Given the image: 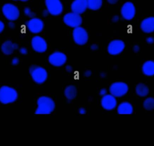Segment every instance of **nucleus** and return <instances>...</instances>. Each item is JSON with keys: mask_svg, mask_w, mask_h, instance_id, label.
Returning <instances> with one entry per match:
<instances>
[{"mask_svg": "<svg viewBox=\"0 0 154 146\" xmlns=\"http://www.w3.org/2000/svg\"><path fill=\"white\" fill-rule=\"evenodd\" d=\"M38 107L35 111L36 114H50L55 109L56 105L54 100L49 97L42 96L37 100Z\"/></svg>", "mask_w": 154, "mask_h": 146, "instance_id": "1", "label": "nucleus"}, {"mask_svg": "<svg viewBox=\"0 0 154 146\" xmlns=\"http://www.w3.org/2000/svg\"><path fill=\"white\" fill-rule=\"evenodd\" d=\"M18 98V93L15 89L7 86L0 88V102L8 104L15 102Z\"/></svg>", "mask_w": 154, "mask_h": 146, "instance_id": "2", "label": "nucleus"}, {"mask_svg": "<svg viewBox=\"0 0 154 146\" xmlns=\"http://www.w3.org/2000/svg\"><path fill=\"white\" fill-rule=\"evenodd\" d=\"M29 73L33 81L37 84L44 83L48 78L47 71L42 67L32 65L29 68Z\"/></svg>", "mask_w": 154, "mask_h": 146, "instance_id": "3", "label": "nucleus"}, {"mask_svg": "<svg viewBox=\"0 0 154 146\" xmlns=\"http://www.w3.org/2000/svg\"><path fill=\"white\" fill-rule=\"evenodd\" d=\"M2 12L5 18L10 21L18 20L20 16V11L18 7L12 3H6L3 5Z\"/></svg>", "mask_w": 154, "mask_h": 146, "instance_id": "4", "label": "nucleus"}, {"mask_svg": "<svg viewBox=\"0 0 154 146\" xmlns=\"http://www.w3.org/2000/svg\"><path fill=\"white\" fill-rule=\"evenodd\" d=\"M128 89L127 84L123 82L113 83L109 89L110 94L115 97H121L125 96L128 92Z\"/></svg>", "mask_w": 154, "mask_h": 146, "instance_id": "5", "label": "nucleus"}, {"mask_svg": "<svg viewBox=\"0 0 154 146\" xmlns=\"http://www.w3.org/2000/svg\"><path fill=\"white\" fill-rule=\"evenodd\" d=\"M63 21L65 24L68 26L75 28L81 25L82 19L80 14L72 12L65 14Z\"/></svg>", "mask_w": 154, "mask_h": 146, "instance_id": "6", "label": "nucleus"}, {"mask_svg": "<svg viewBox=\"0 0 154 146\" xmlns=\"http://www.w3.org/2000/svg\"><path fill=\"white\" fill-rule=\"evenodd\" d=\"M73 37L74 41L79 45H84L88 40V35L87 31L80 26L74 29Z\"/></svg>", "mask_w": 154, "mask_h": 146, "instance_id": "7", "label": "nucleus"}, {"mask_svg": "<svg viewBox=\"0 0 154 146\" xmlns=\"http://www.w3.org/2000/svg\"><path fill=\"white\" fill-rule=\"evenodd\" d=\"M45 4L50 14L59 15L63 11V5L60 0H45Z\"/></svg>", "mask_w": 154, "mask_h": 146, "instance_id": "8", "label": "nucleus"}, {"mask_svg": "<svg viewBox=\"0 0 154 146\" xmlns=\"http://www.w3.org/2000/svg\"><path fill=\"white\" fill-rule=\"evenodd\" d=\"M26 27L32 33H38L41 32L44 28L43 21L39 18L33 17L26 22Z\"/></svg>", "mask_w": 154, "mask_h": 146, "instance_id": "9", "label": "nucleus"}, {"mask_svg": "<svg viewBox=\"0 0 154 146\" xmlns=\"http://www.w3.org/2000/svg\"><path fill=\"white\" fill-rule=\"evenodd\" d=\"M136 12L135 6L131 2H126L121 7V15L124 19L128 21L132 20L134 17Z\"/></svg>", "mask_w": 154, "mask_h": 146, "instance_id": "10", "label": "nucleus"}, {"mask_svg": "<svg viewBox=\"0 0 154 146\" xmlns=\"http://www.w3.org/2000/svg\"><path fill=\"white\" fill-rule=\"evenodd\" d=\"M49 62L51 64L55 67H61L67 61V56L66 54L60 52H55L50 55Z\"/></svg>", "mask_w": 154, "mask_h": 146, "instance_id": "11", "label": "nucleus"}, {"mask_svg": "<svg viewBox=\"0 0 154 146\" xmlns=\"http://www.w3.org/2000/svg\"><path fill=\"white\" fill-rule=\"evenodd\" d=\"M31 45L32 49L36 52L42 53L48 49V44L42 37L35 36L32 39Z\"/></svg>", "mask_w": 154, "mask_h": 146, "instance_id": "12", "label": "nucleus"}, {"mask_svg": "<svg viewBox=\"0 0 154 146\" xmlns=\"http://www.w3.org/2000/svg\"><path fill=\"white\" fill-rule=\"evenodd\" d=\"M125 45V43L121 40H114L109 43L108 46V52L112 55L120 54L124 51Z\"/></svg>", "mask_w": 154, "mask_h": 146, "instance_id": "13", "label": "nucleus"}, {"mask_svg": "<svg viewBox=\"0 0 154 146\" xmlns=\"http://www.w3.org/2000/svg\"><path fill=\"white\" fill-rule=\"evenodd\" d=\"M102 107L107 110H111L115 109L117 105L116 97L111 94H106L102 97L101 100Z\"/></svg>", "mask_w": 154, "mask_h": 146, "instance_id": "14", "label": "nucleus"}, {"mask_svg": "<svg viewBox=\"0 0 154 146\" xmlns=\"http://www.w3.org/2000/svg\"><path fill=\"white\" fill-rule=\"evenodd\" d=\"M88 8L87 0H74L71 4V11L80 14L84 13Z\"/></svg>", "mask_w": 154, "mask_h": 146, "instance_id": "15", "label": "nucleus"}, {"mask_svg": "<svg viewBox=\"0 0 154 146\" xmlns=\"http://www.w3.org/2000/svg\"><path fill=\"white\" fill-rule=\"evenodd\" d=\"M140 28L143 32L151 33L154 32V17H147L143 20L140 24Z\"/></svg>", "mask_w": 154, "mask_h": 146, "instance_id": "16", "label": "nucleus"}, {"mask_svg": "<svg viewBox=\"0 0 154 146\" xmlns=\"http://www.w3.org/2000/svg\"><path fill=\"white\" fill-rule=\"evenodd\" d=\"M19 49V45L16 43H13L11 40H6L2 44L1 50L4 54L10 55L14 52Z\"/></svg>", "mask_w": 154, "mask_h": 146, "instance_id": "17", "label": "nucleus"}, {"mask_svg": "<svg viewBox=\"0 0 154 146\" xmlns=\"http://www.w3.org/2000/svg\"><path fill=\"white\" fill-rule=\"evenodd\" d=\"M117 111L120 115H131L134 112L133 106L129 102H124L119 104Z\"/></svg>", "mask_w": 154, "mask_h": 146, "instance_id": "18", "label": "nucleus"}, {"mask_svg": "<svg viewBox=\"0 0 154 146\" xmlns=\"http://www.w3.org/2000/svg\"><path fill=\"white\" fill-rule=\"evenodd\" d=\"M143 73L146 76H153L154 75V61L149 60L145 62L142 67Z\"/></svg>", "mask_w": 154, "mask_h": 146, "instance_id": "19", "label": "nucleus"}, {"mask_svg": "<svg viewBox=\"0 0 154 146\" xmlns=\"http://www.w3.org/2000/svg\"><path fill=\"white\" fill-rule=\"evenodd\" d=\"M77 90L76 88L73 85L68 86L65 90V95L69 100H72L76 97Z\"/></svg>", "mask_w": 154, "mask_h": 146, "instance_id": "20", "label": "nucleus"}, {"mask_svg": "<svg viewBox=\"0 0 154 146\" xmlns=\"http://www.w3.org/2000/svg\"><path fill=\"white\" fill-rule=\"evenodd\" d=\"M136 92L139 97H145L149 94V89L144 84L139 83L136 86Z\"/></svg>", "mask_w": 154, "mask_h": 146, "instance_id": "21", "label": "nucleus"}, {"mask_svg": "<svg viewBox=\"0 0 154 146\" xmlns=\"http://www.w3.org/2000/svg\"><path fill=\"white\" fill-rule=\"evenodd\" d=\"M88 8L93 11H97L101 8L103 0H87Z\"/></svg>", "mask_w": 154, "mask_h": 146, "instance_id": "22", "label": "nucleus"}, {"mask_svg": "<svg viewBox=\"0 0 154 146\" xmlns=\"http://www.w3.org/2000/svg\"><path fill=\"white\" fill-rule=\"evenodd\" d=\"M144 108L146 110H152L154 109V98L149 97L146 99L143 103Z\"/></svg>", "mask_w": 154, "mask_h": 146, "instance_id": "23", "label": "nucleus"}, {"mask_svg": "<svg viewBox=\"0 0 154 146\" xmlns=\"http://www.w3.org/2000/svg\"><path fill=\"white\" fill-rule=\"evenodd\" d=\"M24 14L26 15V16H29V17H31L32 18L34 17V14L33 13L32 11H31L30 9L28 7H26L24 9Z\"/></svg>", "mask_w": 154, "mask_h": 146, "instance_id": "24", "label": "nucleus"}, {"mask_svg": "<svg viewBox=\"0 0 154 146\" xmlns=\"http://www.w3.org/2000/svg\"><path fill=\"white\" fill-rule=\"evenodd\" d=\"M19 62H20V60L17 57L14 58L12 60L11 63L14 66H16V65H18Z\"/></svg>", "mask_w": 154, "mask_h": 146, "instance_id": "25", "label": "nucleus"}, {"mask_svg": "<svg viewBox=\"0 0 154 146\" xmlns=\"http://www.w3.org/2000/svg\"><path fill=\"white\" fill-rule=\"evenodd\" d=\"M20 53L22 55H26L28 53V50L26 48L24 47H22L19 50Z\"/></svg>", "mask_w": 154, "mask_h": 146, "instance_id": "26", "label": "nucleus"}, {"mask_svg": "<svg viewBox=\"0 0 154 146\" xmlns=\"http://www.w3.org/2000/svg\"><path fill=\"white\" fill-rule=\"evenodd\" d=\"M5 28L4 23L0 20V33L2 32Z\"/></svg>", "mask_w": 154, "mask_h": 146, "instance_id": "27", "label": "nucleus"}, {"mask_svg": "<svg viewBox=\"0 0 154 146\" xmlns=\"http://www.w3.org/2000/svg\"><path fill=\"white\" fill-rule=\"evenodd\" d=\"M146 41L147 43L152 44L154 42V38L152 37H148V38H146Z\"/></svg>", "mask_w": 154, "mask_h": 146, "instance_id": "28", "label": "nucleus"}, {"mask_svg": "<svg viewBox=\"0 0 154 146\" xmlns=\"http://www.w3.org/2000/svg\"><path fill=\"white\" fill-rule=\"evenodd\" d=\"M8 27L11 29H14L15 27V24L14 23V21H10L8 23Z\"/></svg>", "mask_w": 154, "mask_h": 146, "instance_id": "29", "label": "nucleus"}, {"mask_svg": "<svg viewBox=\"0 0 154 146\" xmlns=\"http://www.w3.org/2000/svg\"><path fill=\"white\" fill-rule=\"evenodd\" d=\"M100 96H103H103L106 95V89H101V90H100Z\"/></svg>", "mask_w": 154, "mask_h": 146, "instance_id": "30", "label": "nucleus"}, {"mask_svg": "<svg viewBox=\"0 0 154 146\" xmlns=\"http://www.w3.org/2000/svg\"><path fill=\"white\" fill-rule=\"evenodd\" d=\"M79 112L80 114H82V115H84V114H86V110L83 108H81L79 110Z\"/></svg>", "mask_w": 154, "mask_h": 146, "instance_id": "31", "label": "nucleus"}, {"mask_svg": "<svg viewBox=\"0 0 154 146\" xmlns=\"http://www.w3.org/2000/svg\"><path fill=\"white\" fill-rule=\"evenodd\" d=\"M119 0H107V2L111 4H115Z\"/></svg>", "mask_w": 154, "mask_h": 146, "instance_id": "32", "label": "nucleus"}, {"mask_svg": "<svg viewBox=\"0 0 154 146\" xmlns=\"http://www.w3.org/2000/svg\"><path fill=\"white\" fill-rule=\"evenodd\" d=\"M134 50L135 52H137L139 50V46H137V45H135L134 47Z\"/></svg>", "mask_w": 154, "mask_h": 146, "instance_id": "33", "label": "nucleus"}, {"mask_svg": "<svg viewBox=\"0 0 154 146\" xmlns=\"http://www.w3.org/2000/svg\"><path fill=\"white\" fill-rule=\"evenodd\" d=\"M66 70L68 71H69V72H71V71H72V67L70 66H67Z\"/></svg>", "mask_w": 154, "mask_h": 146, "instance_id": "34", "label": "nucleus"}, {"mask_svg": "<svg viewBox=\"0 0 154 146\" xmlns=\"http://www.w3.org/2000/svg\"><path fill=\"white\" fill-rule=\"evenodd\" d=\"M91 74V72L89 71H88L85 73V76H87V77H89V76H90Z\"/></svg>", "mask_w": 154, "mask_h": 146, "instance_id": "35", "label": "nucleus"}, {"mask_svg": "<svg viewBox=\"0 0 154 146\" xmlns=\"http://www.w3.org/2000/svg\"><path fill=\"white\" fill-rule=\"evenodd\" d=\"M91 48L93 50H96V49H97V45H92V46H91Z\"/></svg>", "mask_w": 154, "mask_h": 146, "instance_id": "36", "label": "nucleus"}, {"mask_svg": "<svg viewBox=\"0 0 154 146\" xmlns=\"http://www.w3.org/2000/svg\"><path fill=\"white\" fill-rule=\"evenodd\" d=\"M20 1H21V2H26L29 1V0H20Z\"/></svg>", "mask_w": 154, "mask_h": 146, "instance_id": "37", "label": "nucleus"}, {"mask_svg": "<svg viewBox=\"0 0 154 146\" xmlns=\"http://www.w3.org/2000/svg\"><path fill=\"white\" fill-rule=\"evenodd\" d=\"M13 1H18V0H13ZM20 1V0H19Z\"/></svg>", "mask_w": 154, "mask_h": 146, "instance_id": "38", "label": "nucleus"}]
</instances>
